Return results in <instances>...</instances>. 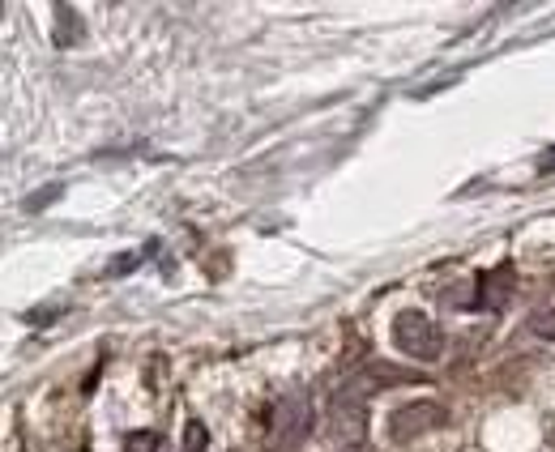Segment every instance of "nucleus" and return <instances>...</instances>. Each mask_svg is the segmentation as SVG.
Returning a JSON list of instances; mask_svg holds the SVG:
<instances>
[{"instance_id":"obj_13","label":"nucleus","mask_w":555,"mask_h":452,"mask_svg":"<svg viewBox=\"0 0 555 452\" xmlns=\"http://www.w3.org/2000/svg\"><path fill=\"white\" fill-rule=\"evenodd\" d=\"M137 265H141V252H133V256H120V261H111V269H107V273H111V278H116V273H133Z\"/></svg>"},{"instance_id":"obj_1","label":"nucleus","mask_w":555,"mask_h":452,"mask_svg":"<svg viewBox=\"0 0 555 452\" xmlns=\"http://www.w3.org/2000/svg\"><path fill=\"white\" fill-rule=\"evenodd\" d=\"M393 346H398L402 354H410V359L419 363H436L444 354V333L432 316L423 312H398V320H393Z\"/></svg>"},{"instance_id":"obj_8","label":"nucleus","mask_w":555,"mask_h":452,"mask_svg":"<svg viewBox=\"0 0 555 452\" xmlns=\"http://www.w3.org/2000/svg\"><path fill=\"white\" fill-rule=\"evenodd\" d=\"M163 448V435L158 431H129L124 435V452H158Z\"/></svg>"},{"instance_id":"obj_2","label":"nucleus","mask_w":555,"mask_h":452,"mask_svg":"<svg viewBox=\"0 0 555 452\" xmlns=\"http://www.w3.org/2000/svg\"><path fill=\"white\" fill-rule=\"evenodd\" d=\"M423 380V371H410V367H398V363H385V359H372V363H363L351 380L342 384V397H372L380 389H393V384H419Z\"/></svg>"},{"instance_id":"obj_3","label":"nucleus","mask_w":555,"mask_h":452,"mask_svg":"<svg viewBox=\"0 0 555 452\" xmlns=\"http://www.w3.org/2000/svg\"><path fill=\"white\" fill-rule=\"evenodd\" d=\"M444 423H449V410H444L440 401H410V406L389 414V440L393 444H410V440H419V435L436 431Z\"/></svg>"},{"instance_id":"obj_14","label":"nucleus","mask_w":555,"mask_h":452,"mask_svg":"<svg viewBox=\"0 0 555 452\" xmlns=\"http://www.w3.org/2000/svg\"><path fill=\"white\" fill-rule=\"evenodd\" d=\"M346 452H376V448H368V444H351V448H346Z\"/></svg>"},{"instance_id":"obj_4","label":"nucleus","mask_w":555,"mask_h":452,"mask_svg":"<svg viewBox=\"0 0 555 452\" xmlns=\"http://www.w3.org/2000/svg\"><path fill=\"white\" fill-rule=\"evenodd\" d=\"M308 431H312V406H308V397H304V393L282 397L278 410H274V423H269V435H274V444H278V448H295V444L308 440Z\"/></svg>"},{"instance_id":"obj_7","label":"nucleus","mask_w":555,"mask_h":452,"mask_svg":"<svg viewBox=\"0 0 555 452\" xmlns=\"http://www.w3.org/2000/svg\"><path fill=\"white\" fill-rule=\"evenodd\" d=\"M86 39V22L82 13H77L73 5H56V30H52V43L56 47H77Z\"/></svg>"},{"instance_id":"obj_10","label":"nucleus","mask_w":555,"mask_h":452,"mask_svg":"<svg viewBox=\"0 0 555 452\" xmlns=\"http://www.w3.org/2000/svg\"><path fill=\"white\" fill-rule=\"evenodd\" d=\"M210 448V431H205V423H188L184 427V452H205Z\"/></svg>"},{"instance_id":"obj_12","label":"nucleus","mask_w":555,"mask_h":452,"mask_svg":"<svg viewBox=\"0 0 555 452\" xmlns=\"http://www.w3.org/2000/svg\"><path fill=\"white\" fill-rule=\"evenodd\" d=\"M534 171L543 175V180H547V175H555V145H547V150L538 154V163H534Z\"/></svg>"},{"instance_id":"obj_11","label":"nucleus","mask_w":555,"mask_h":452,"mask_svg":"<svg viewBox=\"0 0 555 452\" xmlns=\"http://www.w3.org/2000/svg\"><path fill=\"white\" fill-rule=\"evenodd\" d=\"M530 329H534V337H543V342H555V308L538 312V316L530 320Z\"/></svg>"},{"instance_id":"obj_5","label":"nucleus","mask_w":555,"mask_h":452,"mask_svg":"<svg viewBox=\"0 0 555 452\" xmlns=\"http://www.w3.org/2000/svg\"><path fill=\"white\" fill-rule=\"evenodd\" d=\"M329 431L338 435V440H351L359 444L363 435H368V406L355 397H333V406H329Z\"/></svg>"},{"instance_id":"obj_9","label":"nucleus","mask_w":555,"mask_h":452,"mask_svg":"<svg viewBox=\"0 0 555 452\" xmlns=\"http://www.w3.org/2000/svg\"><path fill=\"white\" fill-rule=\"evenodd\" d=\"M65 197V184H52V188H39V192H30V197L22 201V209L26 214H39V209H47L52 201H60Z\"/></svg>"},{"instance_id":"obj_6","label":"nucleus","mask_w":555,"mask_h":452,"mask_svg":"<svg viewBox=\"0 0 555 452\" xmlns=\"http://www.w3.org/2000/svg\"><path fill=\"white\" fill-rule=\"evenodd\" d=\"M513 286H517V269H513V265H500V269L483 273V278H479V295H474V308H483V312H500L504 303H509Z\"/></svg>"}]
</instances>
